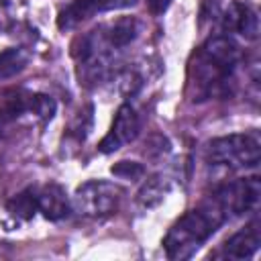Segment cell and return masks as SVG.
<instances>
[{
	"label": "cell",
	"mask_w": 261,
	"mask_h": 261,
	"mask_svg": "<svg viewBox=\"0 0 261 261\" xmlns=\"http://www.w3.org/2000/svg\"><path fill=\"white\" fill-rule=\"evenodd\" d=\"M241 59L239 43L228 35L210 37L200 49H196L190 67L186 92L192 102H204L224 96L232 84L237 63Z\"/></svg>",
	"instance_id": "6da1fadb"
},
{
	"label": "cell",
	"mask_w": 261,
	"mask_h": 261,
	"mask_svg": "<svg viewBox=\"0 0 261 261\" xmlns=\"http://www.w3.org/2000/svg\"><path fill=\"white\" fill-rule=\"evenodd\" d=\"M224 222H226L224 214L208 196L200 206L188 210L167 230L163 239L165 255L173 261L192 257Z\"/></svg>",
	"instance_id": "7a4b0ae2"
},
{
	"label": "cell",
	"mask_w": 261,
	"mask_h": 261,
	"mask_svg": "<svg viewBox=\"0 0 261 261\" xmlns=\"http://www.w3.org/2000/svg\"><path fill=\"white\" fill-rule=\"evenodd\" d=\"M261 159V137L257 130L234 133L212 139L206 147V163L226 169H255Z\"/></svg>",
	"instance_id": "3957f363"
},
{
	"label": "cell",
	"mask_w": 261,
	"mask_h": 261,
	"mask_svg": "<svg viewBox=\"0 0 261 261\" xmlns=\"http://www.w3.org/2000/svg\"><path fill=\"white\" fill-rule=\"evenodd\" d=\"M55 100L47 94H37L29 90H12L0 100V133L12 126L24 114H33L41 122H47L55 114Z\"/></svg>",
	"instance_id": "277c9868"
},
{
	"label": "cell",
	"mask_w": 261,
	"mask_h": 261,
	"mask_svg": "<svg viewBox=\"0 0 261 261\" xmlns=\"http://www.w3.org/2000/svg\"><path fill=\"white\" fill-rule=\"evenodd\" d=\"M124 190L106 179H90L73 194V206L88 218H104L118 210Z\"/></svg>",
	"instance_id": "5b68a950"
},
{
	"label": "cell",
	"mask_w": 261,
	"mask_h": 261,
	"mask_svg": "<svg viewBox=\"0 0 261 261\" xmlns=\"http://www.w3.org/2000/svg\"><path fill=\"white\" fill-rule=\"evenodd\" d=\"M259 196H261V181L257 175L226 181L210 194L212 202L220 208L226 220L251 212L257 206Z\"/></svg>",
	"instance_id": "8992f818"
},
{
	"label": "cell",
	"mask_w": 261,
	"mask_h": 261,
	"mask_svg": "<svg viewBox=\"0 0 261 261\" xmlns=\"http://www.w3.org/2000/svg\"><path fill=\"white\" fill-rule=\"evenodd\" d=\"M139 130H141L139 114L128 102H124V104L118 106V110L114 114V120H112V126L106 133V137L100 141L98 151L100 153H114L120 147L133 143L137 139Z\"/></svg>",
	"instance_id": "52a82bcc"
},
{
	"label": "cell",
	"mask_w": 261,
	"mask_h": 261,
	"mask_svg": "<svg viewBox=\"0 0 261 261\" xmlns=\"http://www.w3.org/2000/svg\"><path fill=\"white\" fill-rule=\"evenodd\" d=\"M135 2L137 0H71L57 14V27H59V31H69L96 14L118 10V8H128Z\"/></svg>",
	"instance_id": "ba28073f"
},
{
	"label": "cell",
	"mask_w": 261,
	"mask_h": 261,
	"mask_svg": "<svg viewBox=\"0 0 261 261\" xmlns=\"http://www.w3.org/2000/svg\"><path fill=\"white\" fill-rule=\"evenodd\" d=\"M220 24L224 33H237L247 41H255L259 37V14L247 2H230L220 14Z\"/></svg>",
	"instance_id": "9c48e42d"
},
{
	"label": "cell",
	"mask_w": 261,
	"mask_h": 261,
	"mask_svg": "<svg viewBox=\"0 0 261 261\" xmlns=\"http://www.w3.org/2000/svg\"><path fill=\"white\" fill-rule=\"evenodd\" d=\"M259 245H261V224L255 218L245 228H241L239 232H234L230 239L224 241L220 255L224 259H237V261L251 259L259 251Z\"/></svg>",
	"instance_id": "30bf717a"
},
{
	"label": "cell",
	"mask_w": 261,
	"mask_h": 261,
	"mask_svg": "<svg viewBox=\"0 0 261 261\" xmlns=\"http://www.w3.org/2000/svg\"><path fill=\"white\" fill-rule=\"evenodd\" d=\"M102 45L110 51H118L126 45H130L139 35V20L135 16H122L116 20H110L98 29H94Z\"/></svg>",
	"instance_id": "8fae6325"
},
{
	"label": "cell",
	"mask_w": 261,
	"mask_h": 261,
	"mask_svg": "<svg viewBox=\"0 0 261 261\" xmlns=\"http://www.w3.org/2000/svg\"><path fill=\"white\" fill-rule=\"evenodd\" d=\"M37 206L47 220H61L71 210L65 190L57 184H45L37 188Z\"/></svg>",
	"instance_id": "7c38bea8"
},
{
	"label": "cell",
	"mask_w": 261,
	"mask_h": 261,
	"mask_svg": "<svg viewBox=\"0 0 261 261\" xmlns=\"http://www.w3.org/2000/svg\"><path fill=\"white\" fill-rule=\"evenodd\" d=\"M169 190H171V179L167 175H163V173H155L149 179H145L143 186L139 188V192H137V204L141 208H145V210L155 208V206H159L165 200V196L169 194Z\"/></svg>",
	"instance_id": "4fadbf2b"
},
{
	"label": "cell",
	"mask_w": 261,
	"mask_h": 261,
	"mask_svg": "<svg viewBox=\"0 0 261 261\" xmlns=\"http://www.w3.org/2000/svg\"><path fill=\"white\" fill-rule=\"evenodd\" d=\"M31 61V53L24 47H8L0 53V82L18 75Z\"/></svg>",
	"instance_id": "5bb4252c"
},
{
	"label": "cell",
	"mask_w": 261,
	"mask_h": 261,
	"mask_svg": "<svg viewBox=\"0 0 261 261\" xmlns=\"http://www.w3.org/2000/svg\"><path fill=\"white\" fill-rule=\"evenodd\" d=\"M6 210L18 218V220H31L37 212H39V206H37V188H24L22 192H18L16 196H12L6 204Z\"/></svg>",
	"instance_id": "9a60e30c"
},
{
	"label": "cell",
	"mask_w": 261,
	"mask_h": 261,
	"mask_svg": "<svg viewBox=\"0 0 261 261\" xmlns=\"http://www.w3.org/2000/svg\"><path fill=\"white\" fill-rule=\"evenodd\" d=\"M92 124H94V106L92 104H86L71 120L69 124V137H73L75 141H84L90 130H92Z\"/></svg>",
	"instance_id": "2e32d148"
},
{
	"label": "cell",
	"mask_w": 261,
	"mask_h": 261,
	"mask_svg": "<svg viewBox=\"0 0 261 261\" xmlns=\"http://www.w3.org/2000/svg\"><path fill=\"white\" fill-rule=\"evenodd\" d=\"M110 171L116 175V177H122V179H130V181H137L145 175V167L137 161H118L110 167Z\"/></svg>",
	"instance_id": "e0dca14e"
},
{
	"label": "cell",
	"mask_w": 261,
	"mask_h": 261,
	"mask_svg": "<svg viewBox=\"0 0 261 261\" xmlns=\"http://www.w3.org/2000/svg\"><path fill=\"white\" fill-rule=\"evenodd\" d=\"M145 2H147V8H149V12L153 16L163 14L169 8V4H171V0H145Z\"/></svg>",
	"instance_id": "ac0fdd59"
},
{
	"label": "cell",
	"mask_w": 261,
	"mask_h": 261,
	"mask_svg": "<svg viewBox=\"0 0 261 261\" xmlns=\"http://www.w3.org/2000/svg\"><path fill=\"white\" fill-rule=\"evenodd\" d=\"M8 14H10V2L8 0H0V24L6 22Z\"/></svg>",
	"instance_id": "d6986e66"
}]
</instances>
